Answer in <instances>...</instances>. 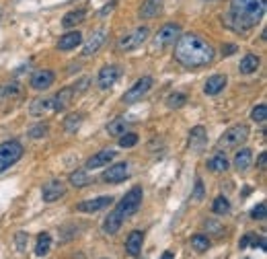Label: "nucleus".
<instances>
[{
  "label": "nucleus",
  "mask_w": 267,
  "mask_h": 259,
  "mask_svg": "<svg viewBox=\"0 0 267 259\" xmlns=\"http://www.w3.org/2000/svg\"><path fill=\"white\" fill-rule=\"evenodd\" d=\"M113 202V197L111 195H99V197H95V199H84V202H80L78 206H76V210L78 212H99V210H103V208H107Z\"/></svg>",
  "instance_id": "nucleus-11"
},
{
  "label": "nucleus",
  "mask_w": 267,
  "mask_h": 259,
  "mask_svg": "<svg viewBox=\"0 0 267 259\" xmlns=\"http://www.w3.org/2000/svg\"><path fill=\"white\" fill-rule=\"evenodd\" d=\"M64 193H66V185H64L62 181H58V179H51V181H47V183L41 187V197H43V202H47V204L58 202Z\"/></svg>",
  "instance_id": "nucleus-9"
},
{
  "label": "nucleus",
  "mask_w": 267,
  "mask_h": 259,
  "mask_svg": "<svg viewBox=\"0 0 267 259\" xmlns=\"http://www.w3.org/2000/svg\"><path fill=\"white\" fill-rule=\"evenodd\" d=\"M226 82H228V78L224 76V74H214V76H210L207 80H205V84H203V93L205 95H218L220 91H224V87H226Z\"/></svg>",
  "instance_id": "nucleus-17"
},
{
  "label": "nucleus",
  "mask_w": 267,
  "mask_h": 259,
  "mask_svg": "<svg viewBox=\"0 0 267 259\" xmlns=\"http://www.w3.org/2000/svg\"><path fill=\"white\" fill-rule=\"evenodd\" d=\"M115 159V150L111 148H105V150H99L97 154H93V157L86 161V169L93 171V169H101V167H107L111 161Z\"/></svg>",
  "instance_id": "nucleus-12"
},
{
  "label": "nucleus",
  "mask_w": 267,
  "mask_h": 259,
  "mask_svg": "<svg viewBox=\"0 0 267 259\" xmlns=\"http://www.w3.org/2000/svg\"><path fill=\"white\" fill-rule=\"evenodd\" d=\"M236 51V45L234 43H226V45H222V56H232Z\"/></svg>",
  "instance_id": "nucleus-42"
},
{
  "label": "nucleus",
  "mask_w": 267,
  "mask_h": 259,
  "mask_svg": "<svg viewBox=\"0 0 267 259\" xmlns=\"http://www.w3.org/2000/svg\"><path fill=\"white\" fill-rule=\"evenodd\" d=\"M49 249H51V237H49L47 233H41V235L37 237L35 255H37V257H45V255L49 253Z\"/></svg>",
  "instance_id": "nucleus-28"
},
{
  "label": "nucleus",
  "mask_w": 267,
  "mask_h": 259,
  "mask_svg": "<svg viewBox=\"0 0 267 259\" xmlns=\"http://www.w3.org/2000/svg\"><path fill=\"white\" fill-rule=\"evenodd\" d=\"M257 165H259V169H261V171L265 169V165H267V154H265V152H261V154H259V159H257Z\"/></svg>",
  "instance_id": "nucleus-43"
},
{
  "label": "nucleus",
  "mask_w": 267,
  "mask_h": 259,
  "mask_svg": "<svg viewBox=\"0 0 267 259\" xmlns=\"http://www.w3.org/2000/svg\"><path fill=\"white\" fill-rule=\"evenodd\" d=\"M142 245H144V233L142 231H132L126 239V253L130 257H138L140 251H142Z\"/></svg>",
  "instance_id": "nucleus-16"
},
{
  "label": "nucleus",
  "mask_w": 267,
  "mask_h": 259,
  "mask_svg": "<svg viewBox=\"0 0 267 259\" xmlns=\"http://www.w3.org/2000/svg\"><path fill=\"white\" fill-rule=\"evenodd\" d=\"M23 157V144L19 140H7L0 144V173L13 167Z\"/></svg>",
  "instance_id": "nucleus-4"
},
{
  "label": "nucleus",
  "mask_w": 267,
  "mask_h": 259,
  "mask_svg": "<svg viewBox=\"0 0 267 259\" xmlns=\"http://www.w3.org/2000/svg\"><path fill=\"white\" fill-rule=\"evenodd\" d=\"M175 60L185 68L205 66L214 60V47L197 33H183L175 43Z\"/></svg>",
  "instance_id": "nucleus-1"
},
{
  "label": "nucleus",
  "mask_w": 267,
  "mask_h": 259,
  "mask_svg": "<svg viewBox=\"0 0 267 259\" xmlns=\"http://www.w3.org/2000/svg\"><path fill=\"white\" fill-rule=\"evenodd\" d=\"M142 197H144V191H142V187H132L120 202H117V206H115V210H113V214L117 216V218H122V220H126V218H130V216H134L138 210H140V206H142Z\"/></svg>",
  "instance_id": "nucleus-3"
},
{
  "label": "nucleus",
  "mask_w": 267,
  "mask_h": 259,
  "mask_svg": "<svg viewBox=\"0 0 267 259\" xmlns=\"http://www.w3.org/2000/svg\"><path fill=\"white\" fill-rule=\"evenodd\" d=\"M136 144H138V134L126 132L124 136H120V146H122V148H132V146H136Z\"/></svg>",
  "instance_id": "nucleus-36"
},
{
  "label": "nucleus",
  "mask_w": 267,
  "mask_h": 259,
  "mask_svg": "<svg viewBox=\"0 0 267 259\" xmlns=\"http://www.w3.org/2000/svg\"><path fill=\"white\" fill-rule=\"evenodd\" d=\"M175 255H173V251H165L163 255H160V259H173Z\"/></svg>",
  "instance_id": "nucleus-45"
},
{
  "label": "nucleus",
  "mask_w": 267,
  "mask_h": 259,
  "mask_svg": "<svg viewBox=\"0 0 267 259\" xmlns=\"http://www.w3.org/2000/svg\"><path fill=\"white\" fill-rule=\"evenodd\" d=\"M205 142V130L201 126H195L191 132H189V148L191 150H199Z\"/></svg>",
  "instance_id": "nucleus-25"
},
{
  "label": "nucleus",
  "mask_w": 267,
  "mask_h": 259,
  "mask_svg": "<svg viewBox=\"0 0 267 259\" xmlns=\"http://www.w3.org/2000/svg\"><path fill=\"white\" fill-rule=\"evenodd\" d=\"M27 233H17V237H15V241H17V249L19 251H25L27 249Z\"/></svg>",
  "instance_id": "nucleus-40"
},
{
  "label": "nucleus",
  "mask_w": 267,
  "mask_h": 259,
  "mask_svg": "<svg viewBox=\"0 0 267 259\" xmlns=\"http://www.w3.org/2000/svg\"><path fill=\"white\" fill-rule=\"evenodd\" d=\"M249 138V128L245 124H236L232 128H228L220 140H218V148L220 150H226V148H239L241 144H245Z\"/></svg>",
  "instance_id": "nucleus-5"
},
{
  "label": "nucleus",
  "mask_w": 267,
  "mask_h": 259,
  "mask_svg": "<svg viewBox=\"0 0 267 259\" xmlns=\"http://www.w3.org/2000/svg\"><path fill=\"white\" fill-rule=\"evenodd\" d=\"M80 124H82V116H80V113H72V116H68V118L64 120V130H66L68 134H74Z\"/></svg>",
  "instance_id": "nucleus-32"
},
{
  "label": "nucleus",
  "mask_w": 267,
  "mask_h": 259,
  "mask_svg": "<svg viewBox=\"0 0 267 259\" xmlns=\"http://www.w3.org/2000/svg\"><path fill=\"white\" fill-rule=\"evenodd\" d=\"M249 241H251V237H249V235H247V237H245V239H243V241H241V243H239V247H241V249H245V247H247V245H249Z\"/></svg>",
  "instance_id": "nucleus-44"
},
{
  "label": "nucleus",
  "mask_w": 267,
  "mask_h": 259,
  "mask_svg": "<svg viewBox=\"0 0 267 259\" xmlns=\"http://www.w3.org/2000/svg\"><path fill=\"white\" fill-rule=\"evenodd\" d=\"M53 80H56V74H53L51 70H37L33 76H31V89L33 91H45L53 84Z\"/></svg>",
  "instance_id": "nucleus-14"
},
{
  "label": "nucleus",
  "mask_w": 267,
  "mask_h": 259,
  "mask_svg": "<svg viewBox=\"0 0 267 259\" xmlns=\"http://www.w3.org/2000/svg\"><path fill=\"white\" fill-rule=\"evenodd\" d=\"M72 97H74V91H72V87H66V89H62L56 97L51 99V103H53V111H62V109H66V105L72 101Z\"/></svg>",
  "instance_id": "nucleus-21"
},
{
  "label": "nucleus",
  "mask_w": 267,
  "mask_h": 259,
  "mask_svg": "<svg viewBox=\"0 0 267 259\" xmlns=\"http://www.w3.org/2000/svg\"><path fill=\"white\" fill-rule=\"evenodd\" d=\"M88 82H91V78H82L78 84H74L72 87V91H74V95H78V93H82V91H86L88 89Z\"/></svg>",
  "instance_id": "nucleus-41"
},
{
  "label": "nucleus",
  "mask_w": 267,
  "mask_h": 259,
  "mask_svg": "<svg viewBox=\"0 0 267 259\" xmlns=\"http://www.w3.org/2000/svg\"><path fill=\"white\" fill-rule=\"evenodd\" d=\"M152 84H154V80H152V76H142L140 80H136L126 93H124V97H122V101L124 103H136V101H142V97L152 89Z\"/></svg>",
  "instance_id": "nucleus-7"
},
{
  "label": "nucleus",
  "mask_w": 267,
  "mask_h": 259,
  "mask_svg": "<svg viewBox=\"0 0 267 259\" xmlns=\"http://www.w3.org/2000/svg\"><path fill=\"white\" fill-rule=\"evenodd\" d=\"M265 0H230L228 13L224 15V25L232 31L245 33L263 19L265 15Z\"/></svg>",
  "instance_id": "nucleus-2"
},
{
  "label": "nucleus",
  "mask_w": 267,
  "mask_h": 259,
  "mask_svg": "<svg viewBox=\"0 0 267 259\" xmlns=\"http://www.w3.org/2000/svg\"><path fill=\"white\" fill-rule=\"evenodd\" d=\"M212 212L218 214V216H226V214L230 212V202H228V197L218 195L216 199H214V204H212Z\"/></svg>",
  "instance_id": "nucleus-29"
},
{
  "label": "nucleus",
  "mask_w": 267,
  "mask_h": 259,
  "mask_svg": "<svg viewBox=\"0 0 267 259\" xmlns=\"http://www.w3.org/2000/svg\"><path fill=\"white\" fill-rule=\"evenodd\" d=\"M47 132H49V128L45 124H37V126H33L29 130V136L31 138H43V136H47Z\"/></svg>",
  "instance_id": "nucleus-38"
},
{
  "label": "nucleus",
  "mask_w": 267,
  "mask_h": 259,
  "mask_svg": "<svg viewBox=\"0 0 267 259\" xmlns=\"http://www.w3.org/2000/svg\"><path fill=\"white\" fill-rule=\"evenodd\" d=\"M207 169H210L212 173H224V171H228V159L224 157L222 152L214 154V157L207 161Z\"/></svg>",
  "instance_id": "nucleus-23"
},
{
  "label": "nucleus",
  "mask_w": 267,
  "mask_h": 259,
  "mask_svg": "<svg viewBox=\"0 0 267 259\" xmlns=\"http://www.w3.org/2000/svg\"><path fill=\"white\" fill-rule=\"evenodd\" d=\"M84 17H86V13H84L82 9H78V11H70V13L64 17L62 25H64L66 29H70V27H76L78 23H82V21H84Z\"/></svg>",
  "instance_id": "nucleus-31"
},
{
  "label": "nucleus",
  "mask_w": 267,
  "mask_h": 259,
  "mask_svg": "<svg viewBox=\"0 0 267 259\" xmlns=\"http://www.w3.org/2000/svg\"><path fill=\"white\" fill-rule=\"evenodd\" d=\"M179 35H181V27L177 23H167L165 27L158 29V33L154 37V45L156 47H167V45L175 43Z\"/></svg>",
  "instance_id": "nucleus-8"
},
{
  "label": "nucleus",
  "mask_w": 267,
  "mask_h": 259,
  "mask_svg": "<svg viewBox=\"0 0 267 259\" xmlns=\"http://www.w3.org/2000/svg\"><path fill=\"white\" fill-rule=\"evenodd\" d=\"M80 41H82V33H80V31H68V33H64V35L60 37L58 49H62V51L74 49L76 45H80Z\"/></svg>",
  "instance_id": "nucleus-18"
},
{
  "label": "nucleus",
  "mask_w": 267,
  "mask_h": 259,
  "mask_svg": "<svg viewBox=\"0 0 267 259\" xmlns=\"http://www.w3.org/2000/svg\"><path fill=\"white\" fill-rule=\"evenodd\" d=\"M259 68V58L255 54H247L243 60H241V66H239V72L241 74H253L257 72Z\"/></svg>",
  "instance_id": "nucleus-24"
},
{
  "label": "nucleus",
  "mask_w": 267,
  "mask_h": 259,
  "mask_svg": "<svg viewBox=\"0 0 267 259\" xmlns=\"http://www.w3.org/2000/svg\"><path fill=\"white\" fill-rule=\"evenodd\" d=\"M187 103V95H183V93H173V95H169V99H167V105L171 107V109H179V107H183Z\"/></svg>",
  "instance_id": "nucleus-33"
},
{
  "label": "nucleus",
  "mask_w": 267,
  "mask_h": 259,
  "mask_svg": "<svg viewBox=\"0 0 267 259\" xmlns=\"http://www.w3.org/2000/svg\"><path fill=\"white\" fill-rule=\"evenodd\" d=\"M191 247L195 249V251H207L210 249V239L205 237V235H193L191 237Z\"/></svg>",
  "instance_id": "nucleus-34"
},
{
  "label": "nucleus",
  "mask_w": 267,
  "mask_h": 259,
  "mask_svg": "<svg viewBox=\"0 0 267 259\" xmlns=\"http://www.w3.org/2000/svg\"><path fill=\"white\" fill-rule=\"evenodd\" d=\"M128 175H130V165H128V163H117V165L107 167L101 179H103L105 183H122Z\"/></svg>",
  "instance_id": "nucleus-10"
},
{
  "label": "nucleus",
  "mask_w": 267,
  "mask_h": 259,
  "mask_svg": "<svg viewBox=\"0 0 267 259\" xmlns=\"http://www.w3.org/2000/svg\"><path fill=\"white\" fill-rule=\"evenodd\" d=\"M122 224H124V220L117 218L113 212H109V216L103 220V233H105V235H115V233L122 228Z\"/></svg>",
  "instance_id": "nucleus-26"
},
{
  "label": "nucleus",
  "mask_w": 267,
  "mask_h": 259,
  "mask_svg": "<svg viewBox=\"0 0 267 259\" xmlns=\"http://www.w3.org/2000/svg\"><path fill=\"white\" fill-rule=\"evenodd\" d=\"M148 35H150V29H148V27H138V29H134L132 33L120 37V41H117V51L138 49V47L148 39Z\"/></svg>",
  "instance_id": "nucleus-6"
},
{
  "label": "nucleus",
  "mask_w": 267,
  "mask_h": 259,
  "mask_svg": "<svg viewBox=\"0 0 267 259\" xmlns=\"http://www.w3.org/2000/svg\"><path fill=\"white\" fill-rule=\"evenodd\" d=\"M251 163H253V152H251L249 148H241V150L234 154V167H236L239 173L249 171Z\"/></svg>",
  "instance_id": "nucleus-20"
},
{
  "label": "nucleus",
  "mask_w": 267,
  "mask_h": 259,
  "mask_svg": "<svg viewBox=\"0 0 267 259\" xmlns=\"http://www.w3.org/2000/svg\"><path fill=\"white\" fill-rule=\"evenodd\" d=\"M265 214H267V206H265V202H259L255 208L251 210V218L253 220H265Z\"/></svg>",
  "instance_id": "nucleus-37"
},
{
  "label": "nucleus",
  "mask_w": 267,
  "mask_h": 259,
  "mask_svg": "<svg viewBox=\"0 0 267 259\" xmlns=\"http://www.w3.org/2000/svg\"><path fill=\"white\" fill-rule=\"evenodd\" d=\"M120 74H122V70H120L117 66H105V68H101V72H99V78H97V82H99V89H103V91L111 89V87L117 82Z\"/></svg>",
  "instance_id": "nucleus-13"
},
{
  "label": "nucleus",
  "mask_w": 267,
  "mask_h": 259,
  "mask_svg": "<svg viewBox=\"0 0 267 259\" xmlns=\"http://www.w3.org/2000/svg\"><path fill=\"white\" fill-rule=\"evenodd\" d=\"M128 128H130V122L117 118V120L107 124V134H109V136H124L128 132Z\"/></svg>",
  "instance_id": "nucleus-27"
},
{
  "label": "nucleus",
  "mask_w": 267,
  "mask_h": 259,
  "mask_svg": "<svg viewBox=\"0 0 267 259\" xmlns=\"http://www.w3.org/2000/svg\"><path fill=\"white\" fill-rule=\"evenodd\" d=\"M29 111H31V116H35V118H41V116L53 111V103H51V99H35V101H31Z\"/></svg>",
  "instance_id": "nucleus-22"
},
{
  "label": "nucleus",
  "mask_w": 267,
  "mask_h": 259,
  "mask_svg": "<svg viewBox=\"0 0 267 259\" xmlns=\"http://www.w3.org/2000/svg\"><path fill=\"white\" fill-rule=\"evenodd\" d=\"M68 181H70L74 187H86L88 183H93V179H91V177L86 175V171H82V169L72 171L70 177H68Z\"/></svg>",
  "instance_id": "nucleus-30"
},
{
  "label": "nucleus",
  "mask_w": 267,
  "mask_h": 259,
  "mask_svg": "<svg viewBox=\"0 0 267 259\" xmlns=\"http://www.w3.org/2000/svg\"><path fill=\"white\" fill-rule=\"evenodd\" d=\"M105 35H107V29H97L91 37H88V41L84 43V49H82V56L84 58H88V56H95L97 51H99V47L103 45V41H105Z\"/></svg>",
  "instance_id": "nucleus-15"
},
{
  "label": "nucleus",
  "mask_w": 267,
  "mask_h": 259,
  "mask_svg": "<svg viewBox=\"0 0 267 259\" xmlns=\"http://www.w3.org/2000/svg\"><path fill=\"white\" fill-rule=\"evenodd\" d=\"M191 199H195V202L203 199V183H201V179L195 181V189H193V193H191Z\"/></svg>",
  "instance_id": "nucleus-39"
},
{
  "label": "nucleus",
  "mask_w": 267,
  "mask_h": 259,
  "mask_svg": "<svg viewBox=\"0 0 267 259\" xmlns=\"http://www.w3.org/2000/svg\"><path fill=\"white\" fill-rule=\"evenodd\" d=\"M160 11H163V0H144L140 7V17L142 19H154Z\"/></svg>",
  "instance_id": "nucleus-19"
},
{
  "label": "nucleus",
  "mask_w": 267,
  "mask_h": 259,
  "mask_svg": "<svg viewBox=\"0 0 267 259\" xmlns=\"http://www.w3.org/2000/svg\"><path fill=\"white\" fill-rule=\"evenodd\" d=\"M265 118H267V105H265V103H259V105L251 111V120L257 122V124H263Z\"/></svg>",
  "instance_id": "nucleus-35"
}]
</instances>
